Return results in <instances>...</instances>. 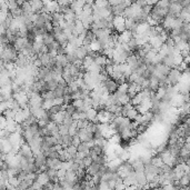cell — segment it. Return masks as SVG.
<instances>
[{"label": "cell", "mask_w": 190, "mask_h": 190, "mask_svg": "<svg viewBox=\"0 0 190 190\" xmlns=\"http://www.w3.org/2000/svg\"><path fill=\"white\" fill-rule=\"evenodd\" d=\"M182 79V74L179 69H171L170 74L168 76V80L169 83H170L171 87H177L179 85V82Z\"/></svg>", "instance_id": "1"}, {"label": "cell", "mask_w": 190, "mask_h": 190, "mask_svg": "<svg viewBox=\"0 0 190 190\" xmlns=\"http://www.w3.org/2000/svg\"><path fill=\"white\" fill-rule=\"evenodd\" d=\"M113 28L118 33H122L127 30L126 28V18L124 16H115L113 18Z\"/></svg>", "instance_id": "2"}, {"label": "cell", "mask_w": 190, "mask_h": 190, "mask_svg": "<svg viewBox=\"0 0 190 190\" xmlns=\"http://www.w3.org/2000/svg\"><path fill=\"white\" fill-rule=\"evenodd\" d=\"M133 167H132V165L129 163V161H125V163H121V166L119 167V175L121 176V178L124 179V178H126V177L129 176L131 172H133Z\"/></svg>", "instance_id": "3"}, {"label": "cell", "mask_w": 190, "mask_h": 190, "mask_svg": "<svg viewBox=\"0 0 190 190\" xmlns=\"http://www.w3.org/2000/svg\"><path fill=\"white\" fill-rule=\"evenodd\" d=\"M44 11L50 15H53L56 12H59V3L53 1H44Z\"/></svg>", "instance_id": "4"}, {"label": "cell", "mask_w": 190, "mask_h": 190, "mask_svg": "<svg viewBox=\"0 0 190 190\" xmlns=\"http://www.w3.org/2000/svg\"><path fill=\"white\" fill-rule=\"evenodd\" d=\"M185 103H186V98L181 94H177L172 98V100H171V107H175V108H181Z\"/></svg>", "instance_id": "5"}, {"label": "cell", "mask_w": 190, "mask_h": 190, "mask_svg": "<svg viewBox=\"0 0 190 190\" xmlns=\"http://www.w3.org/2000/svg\"><path fill=\"white\" fill-rule=\"evenodd\" d=\"M103 86H105V88L107 89V91L109 92V95L116 94L117 91H118V87H119L118 83L112 79H108L107 81L103 83Z\"/></svg>", "instance_id": "6"}, {"label": "cell", "mask_w": 190, "mask_h": 190, "mask_svg": "<svg viewBox=\"0 0 190 190\" xmlns=\"http://www.w3.org/2000/svg\"><path fill=\"white\" fill-rule=\"evenodd\" d=\"M101 167L102 166H100L99 163H92L88 168H87V174H88V176H90V177L97 176V175L100 172V170H101Z\"/></svg>", "instance_id": "7"}, {"label": "cell", "mask_w": 190, "mask_h": 190, "mask_svg": "<svg viewBox=\"0 0 190 190\" xmlns=\"http://www.w3.org/2000/svg\"><path fill=\"white\" fill-rule=\"evenodd\" d=\"M36 181L38 182L39 185L41 186V187H44V186L48 185L51 180H50L49 176H48L47 174H46V171H44V172H40V174L38 175V177H37Z\"/></svg>", "instance_id": "8"}, {"label": "cell", "mask_w": 190, "mask_h": 190, "mask_svg": "<svg viewBox=\"0 0 190 190\" xmlns=\"http://www.w3.org/2000/svg\"><path fill=\"white\" fill-rule=\"evenodd\" d=\"M30 6L32 8L33 14H40L44 11V2L42 1H38V0H35V1H30Z\"/></svg>", "instance_id": "9"}, {"label": "cell", "mask_w": 190, "mask_h": 190, "mask_svg": "<svg viewBox=\"0 0 190 190\" xmlns=\"http://www.w3.org/2000/svg\"><path fill=\"white\" fill-rule=\"evenodd\" d=\"M86 115H87V120L90 122H95L97 120V116H98V111L95 109V108H91V109H89L87 112H86Z\"/></svg>", "instance_id": "10"}, {"label": "cell", "mask_w": 190, "mask_h": 190, "mask_svg": "<svg viewBox=\"0 0 190 190\" xmlns=\"http://www.w3.org/2000/svg\"><path fill=\"white\" fill-rule=\"evenodd\" d=\"M39 59L41 61L42 63V67H47L50 65V61H51V58H50V56L48 53H40L39 55Z\"/></svg>", "instance_id": "11"}, {"label": "cell", "mask_w": 190, "mask_h": 190, "mask_svg": "<svg viewBox=\"0 0 190 190\" xmlns=\"http://www.w3.org/2000/svg\"><path fill=\"white\" fill-rule=\"evenodd\" d=\"M90 146H89L88 143L87 142H81L78 146V148H77V150H78V152H83V154H86L87 156H90Z\"/></svg>", "instance_id": "12"}, {"label": "cell", "mask_w": 190, "mask_h": 190, "mask_svg": "<svg viewBox=\"0 0 190 190\" xmlns=\"http://www.w3.org/2000/svg\"><path fill=\"white\" fill-rule=\"evenodd\" d=\"M42 39H44V46H48V44H53V42L56 41L55 37H53V33H46V35H44V36H42Z\"/></svg>", "instance_id": "13"}, {"label": "cell", "mask_w": 190, "mask_h": 190, "mask_svg": "<svg viewBox=\"0 0 190 190\" xmlns=\"http://www.w3.org/2000/svg\"><path fill=\"white\" fill-rule=\"evenodd\" d=\"M90 48H91V51H94V53H98L101 50V44L98 39H95L94 41L91 42L90 44Z\"/></svg>", "instance_id": "14"}, {"label": "cell", "mask_w": 190, "mask_h": 190, "mask_svg": "<svg viewBox=\"0 0 190 190\" xmlns=\"http://www.w3.org/2000/svg\"><path fill=\"white\" fill-rule=\"evenodd\" d=\"M138 116H139V112H138L137 109H136L135 107L132 108L131 110H129V112L127 113V118L130 119V120H133V121H135L136 119H137Z\"/></svg>", "instance_id": "15"}, {"label": "cell", "mask_w": 190, "mask_h": 190, "mask_svg": "<svg viewBox=\"0 0 190 190\" xmlns=\"http://www.w3.org/2000/svg\"><path fill=\"white\" fill-rule=\"evenodd\" d=\"M77 108L74 107L72 103H70V105H67L66 106V112L68 113V115H70V116H74V113L77 112Z\"/></svg>", "instance_id": "16"}, {"label": "cell", "mask_w": 190, "mask_h": 190, "mask_svg": "<svg viewBox=\"0 0 190 190\" xmlns=\"http://www.w3.org/2000/svg\"><path fill=\"white\" fill-rule=\"evenodd\" d=\"M59 133L61 136H66V135H69V127H67L66 125H60L59 126Z\"/></svg>", "instance_id": "17"}, {"label": "cell", "mask_w": 190, "mask_h": 190, "mask_svg": "<svg viewBox=\"0 0 190 190\" xmlns=\"http://www.w3.org/2000/svg\"><path fill=\"white\" fill-rule=\"evenodd\" d=\"M128 88H129V83L125 82V83H122V85L119 86L118 91L119 92H121V94H128Z\"/></svg>", "instance_id": "18"}, {"label": "cell", "mask_w": 190, "mask_h": 190, "mask_svg": "<svg viewBox=\"0 0 190 190\" xmlns=\"http://www.w3.org/2000/svg\"><path fill=\"white\" fill-rule=\"evenodd\" d=\"M156 95H157V97L159 98L160 100H163V97H165V95H166V89L165 88H161V87H160V88L157 90V92H156Z\"/></svg>", "instance_id": "19"}, {"label": "cell", "mask_w": 190, "mask_h": 190, "mask_svg": "<svg viewBox=\"0 0 190 190\" xmlns=\"http://www.w3.org/2000/svg\"><path fill=\"white\" fill-rule=\"evenodd\" d=\"M95 6H97V7H99V8H108L109 7V2L108 1H96L95 2Z\"/></svg>", "instance_id": "20"}, {"label": "cell", "mask_w": 190, "mask_h": 190, "mask_svg": "<svg viewBox=\"0 0 190 190\" xmlns=\"http://www.w3.org/2000/svg\"><path fill=\"white\" fill-rule=\"evenodd\" d=\"M81 142H82V141L80 140L79 136H74V137H72V146H74V147L78 148V146H79Z\"/></svg>", "instance_id": "21"}]
</instances>
